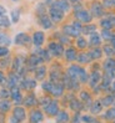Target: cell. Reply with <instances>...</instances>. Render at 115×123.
<instances>
[{
	"label": "cell",
	"mask_w": 115,
	"mask_h": 123,
	"mask_svg": "<svg viewBox=\"0 0 115 123\" xmlns=\"http://www.w3.org/2000/svg\"><path fill=\"white\" fill-rule=\"evenodd\" d=\"M84 32H85V34H93V32H95V26L91 25V26L85 27V29H84Z\"/></svg>",
	"instance_id": "38"
},
{
	"label": "cell",
	"mask_w": 115,
	"mask_h": 123,
	"mask_svg": "<svg viewBox=\"0 0 115 123\" xmlns=\"http://www.w3.org/2000/svg\"><path fill=\"white\" fill-rule=\"evenodd\" d=\"M69 119V116H68V113L66 112H60L59 114H58V122L59 123H63V122H66Z\"/></svg>",
	"instance_id": "26"
},
{
	"label": "cell",
	"mask_w": 115,
	"mask_h": 123,
	"mask_svg": "<svg viewBox=\"0 0 115 123\" xmlns=\"http://www.w3.org/2000/svg\"><path fill=\"white\" fill-rule=\"evenodd\" d=\"M64 31H65L68 35H70V36H78L79 34H80V31H78L73 25H68V26H65V27H64Z\"/></svg>",
	"instance_id": "15"
},
{
	"label": "cell",
	"mask_w": 115,
	"mask_h": 123,
	"mask_svg": "<svg viewBox=\"0 0 115 123\" xmlns=\"http://www.w3.org/2000/svg\"><path fill=\"white\" fill-rule=\"evenodd\" d=\"M90 55L89 54H80L78 56V61L80 62V63H86V62H89L90 61Z\"/></svg>",
	"instance_id": "20"
},
{
	"label": "cell",
	"mask_w": 115,
	"mask_h": 123,
	"mask_svg": "<svg viewBox=\"0 0 115 123\" xmlns=\"http://www.w3.org/2000/svg\"><path fill=\"white\" fill-rule=\"evenodd\" d=\"M9 54V49L6 47V46H3V45H0V57H4Z\"/></svg>",
	"instance_id": "35"
},
{
	"label": "cell",
	"mask_w": 115,
	"mask_h": 123,
	"mask_svg": "<svg viewBox=\"0 0 115 123\" xmlns=\"http://www.w3.org/2000/svg\"><path fill=\"white\" fill-rule=\"evenodd\" d=\"M51 6H54V8L59 9V10H61L63 12H66V11L70 9V5H69L68 0H56V1H55Z\"/></svg>",
	"instance_id": "3"
},
{
	"label": "cell",
	"mask_w": 115,
	"mask_h": 123,
	"mask_svg": "<svg viewBox=\"0 0 115 123\" xmlns=\"http://www.w3.org/2000/svg\"><path fill=\"white\" fill-rule=\"evenodd\" d=\"M113 45H114V47H115V37L113 39Z\"/></svg>",
	"instance_id": "52"
},
{
	"label": "cell",
	"mask_w": 115,
	"mask_h": 123,
	"mask_svg": "<svg viewBox=\"0 0 115 123\" xmlns=\"http://www.w3.org/2000/svg\"><path fill=\"white\" fill-rule=\"evenodd\" d=\"M90 57L91 59H100V56H101V51H100V49H94V50H91L90 51Z\"/></svg>",
	"instance_id": "27"
},
{
	"label": "cell",
	"mask_w": 115,
	"mask_h": 123,
	"mask_svg": "<svg viewBox=\"0 0 115 123\" xmlns=\"http://www.w3.org/2000/svg\"><path fill=\"white\" fill-rule=\"evenodd\" d=\"M76 44H78V46L80 47V49H84V47L86 46V41H85L83 37H79L78 41H76Z\"/></svg>",
	"instance_id": "37"
},
{
	"label": "cell",
	"mask_w": 115,
	"mask_h": 123,
	"mask_svg": "<svg viewBox=\"0 0 115 123\" xmlns=\"http://www.w3.org/2000/svg\"><path fill=\"white\" fill-rule=\"evenodd\" d=\"M41 61H43V59L40 56H31L30 60H29V65H30V66H36V65H39Z\"/></svg>",
	"instance_id": "21"
},
{
	"label": "cell",
	"mask_w": 115,
	"mask_h": 123,
	"mask_svg": "<svg viewBox=\"0 0 115 123\" xmlns=\"http://www.w3.org/2000/svg\"><path fill=\"white\" fill-rule=\"evenodd\" d=\"M10 26V20L5 15L0 16V27H9Z\"/></svg>",
	"instance_id": "23"
},
{
	"label": "cell",
	"mask_w": 115,
	"mask_h": 123,
	"mask_svg": "<svg viewBox=\"0 0 115 123\" xmlns=\"http://www.w3.org/2000/svg\"><path fill=\"white\" fill-rule=\"evenodd\" d=\"M43 88L49 91V92H51V88H53V83H50V82H45L44 85H43Z\"/></svg>",
	"instance_id": "40"
},
{
	"label": "cell",
	"mask_w": 115,
	"mask_h": 123,
	"mask_svg": "<svg viewBox=\"0 0 115 123\" xmlns=\"http://www.w3.org/2000/svg\"><path fill=\"white\" fill-rule=\"evenodd\" d=\"M35 103H36V99H35L34 96H29L25 98V105L26 106H34Z\"/></svg>",
	"instance_id": "32"
},
{
	"label": "cell",
	"mask_w": 115,
	"mask_h": 123,
	"mask_svg": "<svg viewBox=\"0 0 115 123\" xmlns=\"http://www.w3.org/2000/svg\"><path fill=\"white\" fill-rule=\"evenodd\" d=\"M113 87H114V90H115V82H114V85H113Z\"/></svg>",
	"instance_id": "53"
},
{
	"label": "cell",
	"mask_w": 115,
	"mask_h": 123,
	"mask_svg": "<svg viewBox=\"0 0 115 123\" xmlns=\"http://www.w3.org/2000/svg\"><path fill=\"white\" fill-rule=\"evenodd\" d=\"M45 67H39V68H36V71H35V76H36V78L38 80H43L44 78V76H45Z\"/></svg>",
	"instance_id": "24"
},
{
	"label": "cell",
	"mask_w": 115,
	"mask_h": 123,
	"mask_svg": "<svg viewBox=\"0 0 115 123\" xmlns=\"http://www.w3.org/2000/svg\"><path fill=\"white\" fill-rule=\"evenodd\" d=\"M91 80H90V83H91V86H95L99 81H100V74L99 72H94V74L91 75V77H90Z\"/></svg>",
	"instance_id": "25"
},
{
	"label": "cell",
	"mask_w": 115,
	"mask_h": 123,
	"mask_svg": "<svg viewBox=\"0 0 115 123\" xmlns=\"http://www.w3.org/2000/svg\"><path fill=\"white\" fill-rule=\"evenodd\" d=\"M106 118H109V119L115 118V108H110V110L106 112Z\"/></svg>",
	"instance_id": "36"
},
{
	"label": "cell",
	"mask_w": 115,
	"mask_h": 123,
	"mask_svg": "<svg viewBox=\"0 0 115 123\" xmlns=\"http://www.w3.org/2000/svg\"><path fill=\"white\" fill-rule=\"evenodd\" d=\"M104 51H105L108 55H111V54L114 52V50H111V47H110V46H106V47L104 49Z\"/></svg>",
	"instance_id": "48"
},
{
	"label": "cell",
	"mask_w": 115,
	"mask_h": 123,
	"mask_svg": "<svg viewBox=\"0 0 115 123\" xmlns=\"http://www.w3.org/2000/svg\"><path fill=\"white\" fill-rule=\"evenodd\" d=\"M49 51L53 52L54 56H60L63 54V46L60 44H56V42H51V44H49Z\"/></svg>",
	"instance_id": "5"
},
{
	"label": "cell",
	"mask_w": 115,
	"mask_h": 123,
	"mask_svg": "<svg viewBox=\"0 0 115 123\" xmlns=\"http://www.w3.org/2000/svg\"><path fill=\"white\" fill-rule=\"evenodd\" d=\"M51 93L54 96H60L61 93H63V85H59V83H56V85H53V88H51Z\"/></svg>",
	"instance_id": "17"
},
{
	"label": "cell",
	"mask_w": 115,
	"mask_h": 123,
	"mask_svg": "<svg viewBox=\"0 0 115 123\" xmlns=\"http://www.w3.org/2000/svg\"><path fill=\"white\" fill-rule=\"evenodd\" d=\"M43 119V114L40 111H33L30 113V122L31 123H39Z\"/></svg>",
	"instance_id": "9"
},
{
	"label": "cell",
	"mask_w": 115,
	"mask_h": 123,
	"mask_svg": "<svg viewBox=\"0 0 115 123\" xmlns=\"http://www.w3.org/2000/svg\"><path fill=\"white\" fill-rule=\"evenodd\" d=\"M21 65H23V60H21L20 57H16L15 61H14V70H15V71H20V68H23V67H21Z\"/></svg>",
	"instance_id": "29"
},
{
	"label": "cell",
	"mask_w": 115,
	"mask_h": 123,
	"mask_svg": "<svg viewBox=\"0 0 115 123\" xmlns=\"http://www.w3.org/2000/svg\"><path fill=\"white\" fill-rule=\"evenodd\" d=\"M10 42H11V40L9 39L8 35L0 32V45H9Z\"/></svg>",
	"instance_id": "22"
},
{
	"label": "cell",
	"mask_w": 115,
	"mask_h": 123,
	"mask_svg": "<svg viewBox=\"0 0 115 123\" xmlns=\"http://www.w3.org/2000/svg\"><path fill=\"white\" fill-rule=\"evenodd\" d=\"M70 106H71L73 110H80V105H79L78 101H73V102L70 103Z\"/></svg>",
	"instance_id": "41"
},
{
	"label": "cell",
	"mask_w": 115,
	"mask_h": 123,
	"mask_svg": "<svg viewBox=\"0 0 115 123\" xmlns=\"http://www.w3.org/2000/svg\"><path fill=\"white\" fill-rule=\"evenodd\" d=\"M81 98L84 99V101H89L90 99V96H89V93H86V92H81Z\"/></svg>",
	"instance_id": "45"
},
{
	"label": "cell",
	"mask_w": 115,
	"mask_h": 123,
	"mask_svg": "<svg viewBox=\"0 0 115 123\" xmlns=\"http://www.w3.org/2000/svg\"><path fill=\"white\" fill-rule=\"evenodd\" d=\"M84 71V68L79 67V66H70L69 70H68V74L70 76V78L73 80H79V76H80V74Z\"/></svg>",
	"instance_id": "4"
},
{
	"label": "cell",
	"mask_w": 115,
	"mask_h": 123,
	"mask_svg": "<svg viewBox=\"0 0 115 123\" xmlns=\"http://www.w3.org/2000/svg\"><path fill=\"white\" fill-rule=\"evenodd\" d=\"M49 14H50V19H51L53 21H55V23H58V21H60L64 16V12L59 9L54 8V6H51V8L49 9Z\"/></svg>",
	"instance_id": "2"
},
{
	"label": "cell",
	"mask_w": 115,
	"mask_h": 123,
	"mask_svg": "<svg viewBox=\"0 0 115 123\" xmlns=\"http://www.w3.org/2000/svg\"><path fill=\"white\" fill-rule=\"evenodd\" d=\"M8 96H9V92L6 91L5 88H3L1 91H0V97H1V98H5V97H8Z\"/></svg>",
	"instance_id": "44"
},
{
	"label": "cell",
	"mask_w": 115,
	"mask_h": 123,
	"mask_svg": "<svg viewBox=\"0 0 115 123\" xmlns=\"http://www.w3.org/2000/svg\"><path fill=\"white\" fill-rule=\"evenodd\" d=\"M10 95H11V97L14 98V101H15L16 103L21 102V93H20L18 87H13L11 91H10Z\"/></svg>",
	"instance_id": "11"
},
{
	"label": "cell",
	"mask_w": 115,
	"mask_h": 123,
	"mask_svg": "<svg viewBox=\"0 0 115 123\" xmlns=\"http://www.w3.org/2000/svg\"><path fill=\"white\" fill-rule=\"evenodd\" d=\"M10 123H19V121H18L15 117H13V118L10 119Z\"/></svg>",
	"instance_id": "51"
},
{
	"label": "cell",
	"mask_w": 115,
	"mask_h": 123,
	"mask_svg": "<svg viewBox=\"0 0 115 123\" xmlns=\"http://www.w3.org/2000/svg\"><path fill=\"white\" fill-rule=\"evenodd\" d=\"M40 25L44 29H50V27H51V19L45 16V15H43L40 18Z\"/></svg>",
	"instance_id": "14"
},
{
	"label": "cell",
	"mask_w": 115,
	"mask_h": 123,
	"mask_svg": "<svg viewBox=\"0 0 115 123\" xmlns=\"http://www.w3.org/2000/svg\"><path fill=\"white\" fill-rule=\"evenodd\" d=\"M45 111L48 112V114L54 116L59 112V108H58V102L56 101H50V103L45 107Z\"/></svg>",
	"instance_id": "6"
},
{
	"label": "cell",
	"mask_w": 115,
	"mask_h": 123,
	"mask_svg": "<svg viewBox=\"0 0 115 123\" xmlns=\"http://www.w3.org/2000/svg\"><path fill=\"white\" fill-rule=\"evenodd\" d=\"M23 86H24L26 90H31V88H34L35 86H36V83H35V81H34V80H31V78H26V80H24Z\"/></svg>",
	"instance_id": "18"
},
{
	"label": "cell",
	"mask_w": 115,
	"mask_h": 123,
	"mask_svg": "<svg viewBox=\"0 0 115 123\" xmlns=\"http://www.w3.org/2000/svg\"><path fill=\"white\" fill-rule=\"evenodd\" d=\"M104 5H106V6H115V0H104Z\"/></svg>",
	"instance_id": "43"
},
{
	"label": "cell",
	"mask_w": 115,
	"mask_h": 123,
	"mask_svg": "<svg viewBox=\"0 0 115 123\" xmlns=\"http://www.w3.org/2000/svg\"><path fill=\"white\" fill-rule=\"evenodd\" d=\"M114 67H115V61L109 59V60H106L105 63H104V68L108 71V74L111 75L113 74V71H114Z\"/></svg>",
	"instance_id": "13"
},
{
	"label": "cell",
	"mask_w": 115,
	"mask_h": 123,
	"mask_svg": "<svg viewBox=\"0 0 115 123\" xmlns=\"http://www.w3.org/2000/svg\"><path fill=\"white\" fill-rule=\"evenodd\" d=\"M113 101H114L113 97H105V98L103 99V105H104V106H109V105L113 103Z\"/></svg>",
	"instance_id": "39"
},
{
	"label": "cell",
	"mask_w": 115,
	"mask_h": 123,
	"mask_svg": "<svg viewBox=\"0 0 115 123\" xmlns=\"http://www.w3.org/2000/svg\"><path fill=\"white\" fill-rule=\"evenodd\" d=\"M14 117H15L19 122H20V121H23V119L25 118V111H24V108L16 107L15 110H14Z\"/></svg>",
	"instance_id": "10"
},
{
	"label": "cell",
	"mask_w": 115,
	"mask_h": 123,
	"mask_svg": "<svg viewBox=\"0 0 115 123\" xmlns=\"http://www.w3.org/2000/svg\"><path fill=\"white\" fill-rule=\"evenodd\" d=\"M9 108H10V103L8 101H1V102H0V111L1 112H6Z\"/></svg>",
	"instance_id": "30"
},
{
	"label": "cell",
	"mask_w": 115,
	"mask_h": 123,
	"mask_svg": "<svg viewBox=\"0 0 115 123\" xmlns=\"http://www.w3.org/2000/svg\"><path fill=\"white\" fill-rule=\"evenodd\" d=\"M73 26L78 31H81V30H83V27H81V24H80V23H73Z\"/></svg>",
	"instance_id": "46"
},
{
	"label": "cell",
	"mask_w": 115,
	"mask_h": 123,
	"mask_svg": "<svg viewBox=\"0 0 115 123\" xmlns=\"http://www.w3.org/2000/svg\"><path fill=\"white\" fill-rule=\"evenodd\" d=\"M8 63H9V60H6V61L1 60V61H0V68H4V67H6V66H8Z\"/></svg>",
	"instance_id": "47"
},
{
	"label": "cell",
	"mask_w": 115,
	"mask_h": 123,
	"mask_svg": "<svg viewBox=\"0 0 115 123\" xmlns=\"http://www.w3.org/2000/svg\"><path fill=\"white\" fill-rule=\"evenodd\" d=\"M20 19V10L15 9V10H13L11 11V20H13V23H18Z\"/></svg>",
	"instance_id": "28"
},
{
	"label": "cell",
	"mask_w": 115,
	"mask_h": 123,
	"mask_svg": "<svg viewBox=\"0 0 115 123\" xmlns=\"http://www.w3.org/2000/svg\"><path fill=\"white\" fill-rule=\"evenodd\" d=\"M4 81H5V76H4V74H3V72L0 71V83H3Z\"/></svg>",
	"instance_id": "50"
},
{
	"label": "cell",
	"mask_w": 115,
	"mask_h": 123,
	"mask_svg": "<svg viewBox=\"0 0 115 123\" xmlns=\"http://www.w3.org/2000/svg\"><path fill=\"white\" fill-rule=\"evenodd\" d=\"M111 25H113V24L110 23V20H109V19H105V20L101 21V26L105 29V30H109V29L111 27Z\"/></svg>",
	"instance_id": "34"
},
{
	"label": "cell",
	"mask_w": 115,
	"mask_h": 123,
	"mask_svg": "<svg viewBox=\"0 0 115 123\" xmlns=\"http://www.w3.org/2000/svg\"><path fill=\"white\" fill-rule=\"evenodd\" d=\"M33 41H34V44L36 46H40L43 42H44V32L36 31L34 34V36H33Z\"/></svg>",
	"instance_id": "8"
},
{
	"label": "cell",
	"mask_w": 115,
	"mask_h": 123,
	"mask_svg": "<svg viewBox=\"0 0 115 123\" xmlns=\"http://www.w3.org/2000/svg\"><path fill=\"white\" fill-rule=\"evenodd\" d=\"M30 41V39H29V36L24 32H21V34H18L16 35V37H15V42L18 45H24L26 44V42Z\"/></svg>",
	"instance_id": "7"
},
{
	"label": "cell",
	"mask_w": 115,
	"mask_h": 123,
	"mask_svg": "<svg viewBox=\"0 0 115 123\" xmlns=\"http://www.w3.org/2000/svg\"><path fill=\"white\" fill-rule=\"evenodd\" d=\"M15 1H16V0H15Z\"/></svg>",
	"instance_id": "54"
},
{
	"label": "cell",
	"mask_w": 115,
	"mask_h": 123,
	"mask_svg": "<svg viewBox=\"0 0 115 123\" xmlns=\"http://www.w3.org/2000/svg\"><path fill=\"white\" fill-rule=\"evenodd\" d=\"M16 83H18V77L15 75H10L9 76V86L10 87H15Z\"/></svg>",
	"instance_id": "31"
},
{
	"label": "cell",
	"mask_w": 115,
	"mask_h": 123,
	"mask_svg": "<svg viewBox=\"0 0 115 123\" xmlns=\"http://www.w3.org/2000/svg\"><path fill=\"white\" fill-rule=\"evenodd\" d=\"M75 16L80 23H90L91 21V15L86 10H78L75 12Z\"/></svg>",
	"instance_id": "1"
},
{
	"label": "cell",
	"mask_w": 115,
	"mask_h": 123,
	"mask_svg": "<svg viewBox=\"0 0 115 123\" xmlns=\"http://www.w3.org/2000/svg\"><path fill=\"white\" fill-rule=\"evenodd\" d=\"M101 34H103V37H105V39H110L111 37V34L109 32V30H105V29H104Z\"/></svg>",
	"instance_id": "42"
},
{
	"label": "cell",
	"mask_w": 115,
	"mask_h": 123,
	"mask_svg": "<svg viewBox=\"0 0 115 123\" xmlns=\"http://www.w3.org/2000/svg\"><path fill=\"white\" fill-rule=\"evenodd\" d=\"M100 36L98 35V34H95V32H93L91 35H90V40H89V44L90 45H93V46H98L99 44H100Z\"/></svg>",
	"instance_id": "16"
},
{
	"label": "cell",
	"mask_w": 115,
	"mask_h": 123,
	"mask_svg": "<svg viewBox=\"0 0 115 123\" xmlns=\"http://www.w3.org/2000/svg\"><path fill=\"white\" fill-rule=\"evenodd\" d=\"M100 111H101V105H100V102H95L93 108H91V112L93 113H99Z\"/></svg>",
	"instance_id": "33"
},
{
	"label": "cell",
	"mask_w": 115,
	"mask_h": 123,
	"mask_svg": "<svg viewBox=\"0 0 115 123\" xmlns=\"http://www.w3.org/2000/svg\"><path fill=\"white\" fill-rule=\"evenodd\" d=\"M65 56H66V59L69 61H73L76 59V52H75V50L74 49H68L66 51H65Z\"/></svg>",
	"instance_id": "19"
},
{
	"label": "cell",
	"mask_w": 115,
	"mask_h": 123,
	"mask_svg": "<svg viewBox=\"0 0 115 123\" xmlns=\"http://www.w3.org/2000/svg\"><path fill=\"white\" fill-rule=\"evenodd\" d=\"M91 10H93V14H94V16H100L103 14V5L99 4V3H94L91 5Z\"/></svg>",
	"instance_id": "12"
},
{
	"label": "cell",
	"mask_w": 115,
	"mask_h": 123,
	"mask_svg": "<svg viewBox=\"0 0 115 123\" xmlns=\"http://www.w3.org/2000/svg\"><path fill=\"white\" fill-rule=\"evenodd\" d=\"M83 121H84V122H93L91 117H89V116H85V117H83Z\"/></svg>",
	"instance_id": "49"
}]
</instances>
